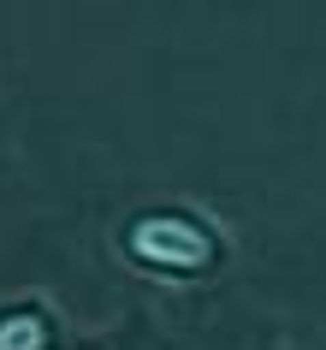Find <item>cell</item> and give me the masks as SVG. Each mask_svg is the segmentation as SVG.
Returning a JSON list of instances; mask_svg holds the SVG:
<instances>
[{
	"instance_id": "cell-2",
	"label": "cell",
	"mask_w": 326,
	"mask_h": 350,
	"mask_svg": "<svg viewBox=\"0 0 326 350\" xmlns=\"http://www.w3.org/2000/svg\"><path fill=\"white\" fill-rule=\"evenodd\" d=\"M0 350H48L42 314H6L0 321Z\"/></svg>"
},
{
	"instance_id": "cell-1",
	"label": "cell",
	"mask_w": 326,
	"mask_h": 350,
	"mask_svg": "<svg viewBox=\"0 0 326 350\" xmlns=\"http://www.w3.org/2000/svg\"><path fill=\"white\" fill-rule=\"evenodd\" d=\"M131 256L148 261V267H172V273H202V267L214 261V238H208L196 220L148 214V220L131 226Z\"/></svg>"
}]
</instances>
